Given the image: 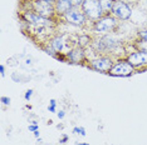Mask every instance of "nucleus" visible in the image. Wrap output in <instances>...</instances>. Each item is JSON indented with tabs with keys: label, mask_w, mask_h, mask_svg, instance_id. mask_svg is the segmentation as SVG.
<instances>
[{
	"label": "nucleus",
	"mask_w": 147,
	"mask_h": 145,
	"mask_svg": "<svg viewBox=\"0 0 147 145\" xmlns=\"http://www.w3.org/2000/svg\"><path fill=\"white\" fill-rule=\"evenodd\" d=\"M72 3V6L73 8H82L83 3H84V0H71Z\"/></svg>",
	"instance_id": "17"
},
{
	"label": "nucleus",
	"mask_w": 147,
	"mask_h": 145,
	"mask_svg": "<svg viewBox=\"0 0 147 145\" xmlns=\"http://www.w3.org/2000/svg\"><path fill=\"white\" fill-rule=\"evenodd\" d=\"M115 58H112L111 55H98L97 58H94L93 60H91L88 63V68L93 69V70L98 71V72H105V74H108L109 70L112 69L113 64H115Z\"/></svg>",
	"instance_id": "8"
},
{
	"label": "nucleus",
	"mask_w": 147,
	"mask_h": 145,
	"mask_svg": "<svg viewBox=\"0 0 147 145\" xmlns=\"http://www.w3.org/2000/svg\"><path fill=\"white\" fill-rule=\"evenodd\" d=\"M76 145H91L89 143H76Z\"/></svg>",
	"instance_id": "30"
},
{
	"label": "nucleus",
	"mask_w": 147,
	"mask_h": 145,
	"mask_svg": "<svg viewBox=\"0 0 147 145\" xmlns=\"http://www.w3.org/2000/svg\"><path fill=\"white\" fill-rule=\"evenodd\" d=\"M82 10L84 11L86 16L91 23L97 21L105 15L99 0H84V3L82 5Z\"/></svg>",
	"instance_id": "7"
},
{
	"label": "nucleus",
	"mask_w": 147,
	"mask_h": 145,
	"mask_svg": "<svg viewBox=\"0 0 147 145\" xmlns=\"http://www.w3.org/2000/svg\"><path fill=\"white\" fill-rule=\"evenodd\" d=\"M132 47L135 50H140V51H146L147 53V40H143L141 38H137L132 41Z\"/></svg>",
	"instance_id": "13"
},
{
	"label": "nucleus",
	"mask_w": 147,
	"mask_h": 145,
	"mask_svg": "<svg viewBox=\"0 0 147 145\" xmlns=\"http://www.w3.org/2000/svg\"><path fill=\"white\" fill-rule=\"evenodd\" d=\"M48 111H49V113H57V106H52V105H48Z\"/></svg>",
	"instance_id": "25"
},
{
	"label": "nucleus",
	"mask_w": 147,
	"mask_h": 145,
	"mask_svg": "<svg viewBox=\"0 0 147 145\" xmlns=\"http://www.w3.org/2000/svg\"><path fill=\"white\" fill-rule=\"evenodd\" d=\"M33 134H34V136L36 138V139H38V138H39V136H40V133H39V130H36V131H34V133H33Z\"/></svg>",
	"instance_id": "28"
},
{
	"label": "nucleus",
	"mask_w": 147,
	"mask_h": 145,
	"mask_svg": "<svg viewBox=\"0 0 147 145\" xmlns=\"http://www.w3.org/2000/svg\"><path fill=\"white\" fill-rule=\"evenodd\" d=\"M49 105H52V106H57V100L55 99H51V100H49Z\"/></svg>",
	"instance_id": "27"
},
{
	"label": "nucleus",
	"mask_w": 147,
	"mask_h": 145,
	"mask_svg": "<svg viewBox=\"0 0 147 145\" xmlns=\"http://www.w3.org/2000/svg\"><path fill=\"white\" fill-rule=\"evenodd\" d=\"M126 59L135 68V70H145L147 68V53L146 51H140V50L131 51L126 57Z\"/></svg>",
	"instance_id": "9"
},
{
	"label": "nucleus",
	"mask_w": 147,
	"mask_h": 145,
	"mask_svg": "<svg viewBox=\"0 0 147 145\" xmlns=\"http://www.w3.org/2000/svg\"><path fill=\"white\" fill-rule=\"evenodd\" d=\"M135 68L129 64V61L126 58L122 59H116L115 64H113L112 69L109 70L108 75L111 76H119V78H126V76H131L135 74Z\"/></svg>",
	"instance_id": "6"
},
{
	"label": "nucleus",
	"mask_w": 147,
	"mask_h": 145,
	"mask_svg": "<svg viewBox=\"0 0 147 145\" xmlns=\"http://www.w3.org/2000/svg\"><path fill=\"white\" fill-rule=\"evenodd\" d=\"M65 58H67V61L71 63V64H83V63H87L86 49L81 47H76L69 53H67Z\"/></svg>",
	"instance_id": "10"
},
{
	"label": "nucleus",
	"mask_w": 147,
	"mask_h": 145,
	"mask_svg": "<svg viewBox=\"0 0 147 145\" xmlns=\"http://www.w3.org/2000/svg\"><path fill=\"white\" fill-rule=\"evenodd\" d=\"M20 18L23 23H25L26 25L32 26H48V28H55L57 23L55 19H48L44 16L36 14L35 11L30 10V9H24L20 14Z\"/></svg>",
	"instance_id": "2"
},
{
	"label": "nucleus",
	"mask_w": 147,
	"mask_h": 145,
	"mask_svg": "<svg viewBox=\"0 0 147 145\" xmlns=\"http://www.w3.org/2000/svg\"><path fill=\"white\" fill-rule=\"evenodd\" d=\"M73 134H77V135H81V136H86L87 133H86V129L83 126H74L72 130Z\"/></svg>",
	"instance_id": "15"
},
{
	"label": "nucleus",
	"mask_w": 147,
	"mask_h": 145,
	"mask_svg": "<svg viewBox=\"0 0 147 145\" xmlns=\"http://www.w3.org/2000/svg\"><path fill=\"white\" fill-rule=\"evenodd\" d=\"M61 20H63L65 24L71 26H74V28H86L88 25V23H91L86 16L84 11L82 10V8H72L71 10L67 11L62 16Z\"/></svg>",
	"instance_id": "3"
},
{
	"label": "nucleus",
	"mask_w": 147,
	"mask_h": 145,
	"mask_svg": "<svg viewBox=\"0 0 147 145\" xmlns=\"http://www.w3.org/2000/svg\"><path fill=\"white\" fill-rule=\"evenodd\" d=\"M123 1H126V3H129V4H132V5H136L137 3L140 1V0H123Z\"/></svg>",
	"instance_id": "26"
},
{
	"label": "nucleus",
	"mask_w": 147,
	"mask_h": 145,
	"mask_svg": "<svg viewBox=\"0 0 147 145\" xmlns=\"http://www.w3.org/2000/svg\"><path fill=\"white\" fill-rule=\"evenodd\" d=\"M137 38H141L143 40H147V25L145 28H142L138 30V33H137Z\"/></svg>",
	"instance_id": "16"
},
{
	"label": "nucleus",
	"mask_w": 147,
	"mask_h": 145,
	"mask_svg": "<svg viewBox=\"0 0 147 145\" xmlns=\"http://www.w3.org/2000/svg\"><path fill=\"white\" fill-rule=\"evenodd\" d=\"M44 1H47V3H49V4H53V5H54L55 0H44Z\"/></svg>",
	"instance_id": "29"
},
{
	"label": "nucleus",
	"mask_w": 147,
	"mask_h": 145,
	"mask_svg": "<svg viewBox=\"0 0 147 145\" xmlns=\"http://www.w3.org/2000/svg\"><path fill=\"white\" fill-rule=\"evenodd\" d=\"M57 116H58V119L63 120V119L65 118V111H64V110H59V111H57Z\"/></svg>",
	"instance_id": "23"
},
{
	"label": "nucleus",
	"mask_w": 147,
	"mask_h": 145,
	"mask_svg": "<svg viewBox=\"0 0 147 145\" xmlns=\"http://www.w3.org/2000/svg\"><path fill=\"white\" fill-rule=\"evenodd\" d=\"M57 145H65V144H61V143H59V144H57Z\"/></svg>",
	"instance_id": "31"
},
{
	"label": "nucleus",
	"mask_w": 147,
	"mask_h": 145,
	"mask_svg": "<svg viewBox=\"0 0 147 145\" xmlns=\"http://www.w3.org/2000/svg\"><path fill=\"white\" fill-rule=\"evenodd\" d=\"M0 101H1L3 105H10V98L9 96H5V95H3L1 98H0Z\"/></svg>",
	"instance_id": "20"
},
{
	"label": "nucleus",
	"mask_w": 147,
	"mask_h": 145,
	"mask_svg": "<svg viewBox=\"0 0 147 145\" xmlns=\"http://www.w3.org/2000/svg\"><path fill=\"white\" fill-rule=\"evenodd\" d=\"M33 93H34V90L33 89H28V90L24 93V99L26 101H29L32 99V96H33Z\"/></svg>",
	"instance_id": "18"
},
{
	"label": "nucleus",
	"mask_w": 147,
	"mask_h": 145,
	"mask_svg": "<svg viewBox=\"0 0 147 145\" xmlns=\"http://www.w3.org/2000/svg\"><path fill=\"white\" fill-rule=\"evenodd\" d=\"M137 4H138V5L143 9V10H145V11L147 13V0H140V1L137 3Z\"/></svg>",
	"instance_id": "22"
},
{
	"label": "nucleus",
	"mask_w": 147,
	"mask_h": 145,
	"mask_svg": "<svg viewBox=\"0 0 147 145\" xmlns=\"http://www.w3.org/2000/svg\"><path fill=\"white\" fill-rule=\"evenodd\" d=\"M0 75H1V78L5 76V65L4 64H0Z\"/></svg>",
	"instance_id": "24"
},
{
	"label": "nucleus",
	"mask_w": 147,
	"mask_h": 145,
	"mask_svg": "<svg viewBox=\"0 0 147 145\" xmlns=\"http://www.w3.org/2000/svg\"><path fill=\"white\" fill-rule=\"evenodd\" d=\"M73 8L71 0H55L54 3V9H55V14L57 18L61 19L67 11H69Z\"/></svg>",
	"instance_id": "11"
},
{
	"label": "nucleus",
	"mask_w": 147,
	"mask_h": 145,
	"mask_svg": "<svg viewBox=\"0 0 147 145\" xmlns=\"http://www.w3.org/2000/svg\"><path fill=\"white\" fill-rule=\"evenodd\" d=\"M92 41H93V38L89 34H79L78 35V45L81 48L86 49V48L91 47Z\"/></svg>",
	"instance_id": "12"
},
{
	"label": "nucleus",
	"mask_w": 147,
	"mask_h": 145,
	"mask_svg": "<svg viewBox=\"0 0 147 145\" xmlns=\"http://www.w3.org/2000/svg\"><path fill=\"white\" fill-rule=\"evenodd\" d=\"M115 1H116V0H99L101 6H102V10H103V13H105V15L111 14Z\"/></svg>",
	"instance_id": "14"
},
{
	"label": "nucleus",
	"mask_w": 147,
	"mask_h": 145,
	"mask_svg": "<svg viewBox=\"0 0 147 145\" xmlns=\"http://www.w3.org/2000/svg\"><path fill=\"white\" fill-rule=\"evenodd\" d=\"M119 23L118 20L111 14H107L103 15L101 19H98L97 21L92 23V31L93 34L96 35H107V34H111V33H115L116 29L118 28Z\"/></svg>",
	"instance_id": "1"
},
{
	"label": "nucleus",
	"mask_w": 147,
	"mask_h": 145,
	"mask_svg": "<svg viewBox=\"0 0 147 145\" xmlns=\"http://www.w3.org/2000/svg\"><path fill=\"white\" fill-rule=\"evenodd\" d=\"M69 141V135H67V134H63L61 138H59V141L58 143H61V144H67Z\"/></svg>",
	"instance_id": "21"
},
{
	"label": "nucleus",
	"mask_w": 147,
	"mask_h": 145,
	"mask_svg": "<svg viewBox=\"0 0 147 145\" xmlns=\"http://www.w3.org/2000/svg\"><path fill=\"white\" fill-rule=\"evenodd\" d=\"M28 130L32 131V133H34V131L39 130V124H34V123H30L28 125Z\"/></svg>",
	"instance_id": "19"
},
{
	"label": "nucleus",
	"mask_w": 147,
	"mask_h": 145,
	"mask_svg": "<svg viewBox=\"0 0 147 145\" xmlns=\"http://www.w3.org/2000/svg\"><path fill=\"white\" fill-rule=\"evenodd\" d=\"M25 9H30V10L35 11L36 14L44 16L48 19H55V9L53 4L44 1V0H29V5Z\"/></svg>",
	"instance_id": "4"
},
{
	"label": "nucleus",
	"mask_w": 147,
	"mask_h": 145,
	"mask_svg": "<svg viewBox=\"0 0 147 145\" xmlns=\"http://www.w3.org/2000/svg\"><path fill=\"white\" fill-rule=\"evenodd\" d=\"M111 15L115 16L118 21H128L133 15V5L123 0H116Z\"/></svg>",
	"instance_id": "5"
}]
</instances>
